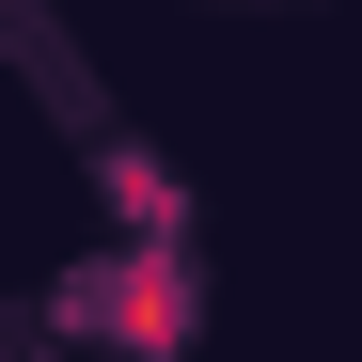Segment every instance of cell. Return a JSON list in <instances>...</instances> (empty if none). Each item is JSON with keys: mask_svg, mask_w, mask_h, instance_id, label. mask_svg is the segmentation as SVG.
<instances>
[{"mask_svg": "<svg viewBox=\"0 0 362 362\" xmlns=\"http://www.w3.org/2000/svg\"><path fill=\"white\" fill-rule=\"evenodd\" d=\"M79 315H95L110 346H189V252H110V268L79 284Z\"/></svg>", "mask_w": 362, "mask_h": 362, "instance_id": "6da1fadb", "label": "cell"}, {"mask_svg": "<svg viewBox=\"0 0 362 362\" xmlns=\"http://www.w3.org/2000/svg\"><path fill=\"white\" fill-rule=\"evenodd\" d=\"M95 173H110V221H142V252H173V173H158L142 142H110Z\"/></svg>", "mask_w": 362, "mask_h": 362, "instance_id": "7a4b0ae2", "label": "cell"}]
</instances>
